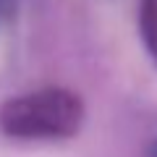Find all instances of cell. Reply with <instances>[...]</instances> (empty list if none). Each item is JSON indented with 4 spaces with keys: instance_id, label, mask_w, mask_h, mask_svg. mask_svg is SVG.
<instances>
[{
    "instance_id": "obj_1",
    "label": "cell",
    "mask_w": 157,
    "mask_h": 157,
    "mask_svg": "<svg viewBox=\"0 0 157 157\" xmlns=\"http://www.w3.org/2000/svg\"><path fill=\"white\" fill-rule=\"evenodd\" d=\"M84 107L73 92L42 89L6 102L0 110V128L18 139H60L76 134Z\"/></svg>"
},
{
    "instance_id": "obj_2",
    "label": "cell",
    "mask_w": 157,
    "mask_h": 157,
    "mask_svg": "<svg viewBox=\"0 0 157 157\" xmlns=\"http://www.w3.org/2000/svg\"><path fill=\"white\" fill-rule=\"evenodd\" d=\"M141 32L152 58L157 60V0H144L141 6Z\"/></svg>"
},
{
    "instance_id": "obj_3",
    "label": "cell",
    "mask_w": 157,
    "mask_h": 157,
    "mask_svg": "<svg viewBox=\"0 0 157 157\" xmlns=\"http://www.w3.org/2000/svg\"><path fill=\"white\" fill-rule=\"evenodd\" d=\"M152 157H157V141H155V147H152Z\"/></svg>"
}]
</instances>
